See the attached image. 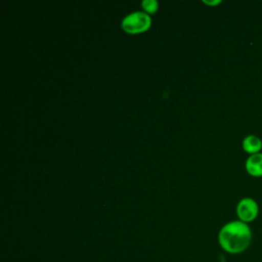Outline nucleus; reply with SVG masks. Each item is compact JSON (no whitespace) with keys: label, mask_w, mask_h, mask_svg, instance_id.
Here are the masks:
<instances>
[{"label":"nucleus","mask_w":262,"mask_h":262,"mask_svg":"<svg viewBox=\"0 0 262 262\" xmlns=\"http://www.w3.org/2000/svg\"><path fill=\"white\" fill-rule=\"evenodd\" d=\"M236 214L241 221L245 223L252 222L259 214V206L254 199L244 198L236 206Z\"/></svg>","instance_id":"7ed1b4c3"},{"label":"nucleus","mask_w":262,"mask_h":262,"mask_svg":"<svg viewBox=\"0 0 262 262\" xmlns=\"http://www.w3.org/2000/svg\"><path fill=\"white\" fill-rule=\"evenodd\" d=\"M242 145L244 150L250 156L258 154L260 152V150H262V140L260 139V137L253 134L246 136L243 140Z\"/></svg>","instance_id":"39448f33"},{"label":"nucleus","mask_w":262,"mask_h":262,"mask_svg":"<svg viewBox=\"0 0 262 262\" xmlns=\"http://www.w3.org/2000/svg\"><path fill=\"white\" fill-rule=\"evenodd\" d=\"M245 168L248 174L253 177L262 176V152L251 155L245 163Z\"/></svg>","instance_id":"20e7f679"},{"label":"nucleus","mask_w":262,"mask_h":262,"mask_svg":"<svg viewBox=\"0 0 262 262\" xmlns=\"http://www.w3.org/2000/svg\"><path fill=\"white\" fill-rule=\"evenodd\" d=\"M221 248L230 254H239L248 249L252 241V231L248 223L235 220L226 223L219 231Z\"/></svg>","instance_id":"f257e3e1"},{"label":"nucleus","mask_w":262,"mask_h":262,"mask_svg":"<svg viewBox=\"0 0 262 262\" xmlns=\"http://www.w3.org/2000/svg\"><path fill=\"white\" fill-rule=\"evenodd\" d=\"M151 26V18L146 12L136 11L130 13L122 20V29L127 34H140L147 31Z\"/></svg>","instance_id":"f03ea898"},{"label":"nucleus","mask_w":262,"mask_h":262,"mask_svg":"<svg viewBox=\"0 0 262 262\" xmlns=\"http://www.w3.org/2000/svg\"><path fill=\"white\" fill-rule=\"evenodd\" d=\"M142 8L147 13H155L158 9V2L156 0H144L141 3Z\"/></svg>","instance_id":"423d86ee"},{"label":"nucleus","mask_w":262,"mask_h":262,"mask_svg":"<svg viewBox=\"0 0 262 262\" xmlns=\"http://www.w3.org/2000/svg\"><path fill=\"white\" fill-rule=\"evenodd\" d=\"M203 2L206 3V4H208V5H217V4L221 3V0H215V1H207V0H204Z\"/></svg>","instance_id":"0eeeda50"}]
</instances>
